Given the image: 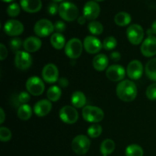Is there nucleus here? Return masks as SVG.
I'll use <instances>...</instances> for the list:
<instances>
[{"mask_svg": "<svg viewBox=\"0 0 156 156\" xmlns=\"http://www.w3.org/2000/svg\"><path fill=\"white\" fill-rule=\"evenodd\" d=\"M116 92L120 100L125 102H130L136 98L137 87L132 81L123 80L117 85Z\"/></svg>", "mask_w": 156, "mask_h": 156, "instance_id": "1", "label": "nucleus"}, {"mask_svg": "<svg viewBox=\"0 0 156 156\" xmlns=\"http://www.w3.org/2000/svg\"><path fill=\"white\" fill-rule=\"evenodd\" d=\"M59 15L66 21H73L79 18V9L77 6L69 2H64L59 5Z\"/></svg>", "mask_w": 156, "mask_h": 156, "instance_id": "2", "label": "nucleus"}, {"mask_svg": "<svg viewBox=\"0 0 156 156\" xmlns=\"http://www.w3.org/2000/svg\"><path fill=\"white\" fill-rule=\"evenodd\" d=\"M83 119L89 123H99L105 117V113L98 107L88 105L82 109Z\"/></svg>", "mask_w": 156, "mask_h": 156, "instance_id": "3", "label": "nucleus"}, {"mask_svg": "<svg viewBox=\"0 0 156 156\" xmlns=\"http://www.w3.org/2000/svg\"><path fill=\"white\" fill-rule=\"evenodd\" d=\"M72 149L76 154L83 155L88 152L91 146V141L85 135H79L72 141Z\"/></svg>", "mask_w": 156, "mask_h": 156, "instance_id": "4", "label": "nucleus"}, {"mask_svg": "<svg viewBox=\"0 0 156 156\" xmlns=\"http://www.w3.org/2000/svg\"><path fill=\"white\" fill-rule=\"evenodd\" d=\"M65 53L69 58L73 59H78L81 56L83 49L82 41L78 38H73L66 43L65 46Z\"/></svg>", "mask_w": 156, "mask_h": 156, "instance_id": "5", "label": "nucleus"}, {"mask_svg": "<svg viewBox=\"0 0 156 156\" xmlns=\"http://www.w3.org/2000/svg\"><path fill=\"white\" fill-rule=\"evenodd\" d=\"M126 37L131 44L133 45H139L143 42L144 30L140 24H131L126 29Z\"/></svg>", "mask_w": 156, "mask_h": 156, "instance_id": "6", "label": "nucleus"}, {"mask_svg": "<svg viewBox=\"0 0 156 156\" xmlns=\"http://www.w3.org/2000/svg\"><path fill=\"white\" fill-rule=\"evenodd\" d=\"M55 30L54 24L48 19H41L37 21L34 27L35 34L41 37H46L51 34Z\"/></svg>", "mask_w": 156, "mask_h": 156, "instance_id": "7", "label": "nucleus"}, {"mask_svg": "<svg viewBox=\"0 0 156 156\" xmlns=\"http://www.w3.org/2000/svg\"><path fill=\"white\" fill-rule=\"evenodd\" d=\"M26 88L28 93L34 96H40L44 93L45 85L41 79L37 76L29 78L26 82Z\"/></svg>", "mask_w": 156, "mask_h": 156, "instance_id": "8", "label": "nucleus"}, {"mask_svg": "<svg viewBox=\"0 0 156 156\" xmlns=\"http://www.w3.org/2000/svg\"><path fill=\"white\" fill-rule=\"evenodd\" d=\"M59 117L63 123L67 124H73L79 119V113L77 110L72 106H64L59 112Z\"/></svg>", "mask_w": 156, "mask_h": 156, "instance_id": "9", "label": "nucleus"}, {"mask_svg": "<svg viewBox=\"0 0 156 156\" xmlns=\"http://www.w3.org/2000/svg\"><path fill=\"white\" fill-rule=\"evenodd\" d=\"M15 65L21 70H26L32 65V57L29 53L26 51L16 52L15 57Z\"/></svg>", "mask_w": 156, "mask_h": 156, "instance_id": "10", "label": "nucleus"}, {"mask_svg": "<svg viewBox=\"0 0 156 156\" xmlns=\"http://www.w3.org/2000/svg\"><path fill=\"white\" fill-rule=\"evenodd\" d=\"M43 79L46 82L53 84L59 80V70L56 65L53 63L47 64L42 70Z\"/></svg>", "mask_w": 156, "mask_h": 156, "instance_id": "11", "label": "nucleus"}, {"mask_svg": "<svg viewBox=\"0 0 156 156\" xmlns=\"http://www.w3.org/2000/svg\"><path fill=\"white\" fill-rule=\"evenodd\" d=\"M4 31L9 36H18L24 31V25L18 20H9L5 23Z\"/></svg>", "mask_w": 156, "mask_h": 156, "instance_id": "12", "label": "nucleus"}, {"mask_svg": "<svg viewBox=\"0 0 156 156\" xmlns=\"http://www.w3.org/2000/svg\"><path fill=\"white\" fill-rule=\"evenodd\" d=\"M83 47L85 51L90 54L98 53L103 47V44L94 36H87L84 39Z\"/></svg>", "mask_w": 156, "mask_h": 156, "instance_id": "13", "label": "nucleus"}, {"mask_svg": "<svg viewBox=\"0 0 156 156\" xmlns=\"http://www.w3.org/2000/svg\"><path fill=\"white\" fill-rule=\"evenodd\" d=\"M143 73V66L140 61L137 59L132 60L127 66L126 74L129 79L137 80L140 79Z\"/></svg>", "mask_w": 156, "mask_h": 156, "instance_id": "14", "label": "nucleus"}, {"mask_svg": "<svg viewBox=\"0 0 156 156\" xmlns=\"http://www.w3.org/2000/svg\"><path fill=\"white\" fill-rule=\"evenodd\" d=\"M140 50L142 54L146 57H152L156 55V37L149 36L145 39Z\"/></svg>", "mask_w": 156, "mask_h": 156, "instance_id": "15", "label": "nucleus"}, {"mask_svg": "<svg viewBox=\"0 0 156 156\" xmlns=\"http://www.w3.org/2000/svg\"><path fill=\"white\" fill-rule=\"evenodd\" d=\"M126 72L124 68L120 65H112L107 69L106 76L112 82H119L124 79Z\"/></svg>", "mask_w": 156, "mask_h": 156, "instance_id": "16", "label": "nucleus"}, {"mask_svg": "<svg viewBox=\"0 0 156 156\" xmlns=\"http://www.w3.org/2000/svg\"><path fill=\"white\" fill-rule=\"evenodd\" d=\"M101 12L100 5L94 1H89L85 3L83 8V15L88 20L96 19Z\"/></svg>", "mask_w": 156, "mask_h": 156, "instance_id": "17", "label": "nucleus"}, {"mask_svg": "<svg viewBox=\"0 0 156 156\" xmlns=\"http://www.w3.org/2000/svg\"><path fill=\"white\" fill-rule=\"evenodd\" d=\"M51 101L47 100V99H43V100L39 101L35 104L34 107V111L35 114L40 117L47 116L51 111Z\"/></svg>", "mask_w": 156, "mask_h": 156, "instance_id": "18", "label": "nucleus"}, {"mask_svg": "<svg viewBox=\"0 0 156 156\" xmlns=\"http://www.w3.org/2000/svg\"><path fill=\"white\" fill-rule=\"evenodd\" d=\"M20 5L28 13H36L42 8L41 0H20Z\"/></svg>", "mask_w": 156, "mask_h": 156, "instance_id": "19", "label": "nucleus"}, {"mask_svg": "<svg viewBox=\"0 0 156 156\" xmlns=\"http://www.w3.org/2000/svg\"><path fill=\"white\" fill-rule=\"evenodd\" d=\"M23 47L27 53H34L39 50L42 46V42L37 37H29L24 41Z\"/></svg>", "mask_w": 156, "mask_h": 156, "instance_id": "20", "label": "nucleus"}, {"mask_svg": "<svg viewBox=\"0 0 156 156\" xmlns=\"http://www.w3.org/2000/svg\"><path fill=\"white\" fill-rule=\"evenodd\" d=\"M109 60L106 55L105 54H98L93 59L92 64L94 66V69H96L98 72H102L105 69H106L107 67L108 66Z\"/></svg>", "mask_w": 156, "mask_h": 156, "instance_id": "21", "label": "nucleus"}, {"mask_svg": "<svg viewBox=\"0 0 156 156\" xmlns=\"http://www.w3.org/2000/svg\"><path fill=\"white\" fill-rule=\"evenodd\" d=\"M71 103L74 108H85L86 104V97L85 94L80 91H76L72 94Z\"/></svg>", "mask_w": 156, "mask_h": 156, "instance_id": "22", "label": "nucleus"}, {"mask_svg": "<svg viewBox=\"0 0 156 156\" xmlns=\"http://www.w3.org/2000/svg\"><path fill=\"white\" fill-rule=\"evenodd\" d=\"M50 43L56 50H62L66 46V39L60 33H54L50 37Z\"/></svg>", "mask_w": 156, "mask_h": 156, "instance_id": "23", "label": "nucleus"}, {"mask_svg": "<svg viewBox=\"0 0 156 156\" xmlns=\"http://www.w3.org/2000/svg\"><path fill=\"white\" fill-rule=\"evenodd\" d=\"M130 15L127 12H120L117 13L114 17V22L117 25L120 26V27H124V26L128 25L131 22Z\"/></svg>", "mask_w": 156, "mask_h": 156, "instance_id": "24", "label": "nucleus"}, {"mask_svg": "<svg viewBox=\"0 0 156 156\" xmlns=\"http://www.w3.org/2000/svg\"><path fill=\"white\" fill-rule=\"evenodd\" d=\"M115 143L112 140L106 139L101 143L100 146V151L102 155L108 156L113 153V152L115 149Z\"/></svg>", "mask_w": 156, "mask_h": 156, "instance_id": "25", "label": "nucleus"}, {"mask_svg": "<svg viewBox=\"0 0 156 156\" xmlns=\"http://www.w3.org/2000/svg\"><path fill=\"white\" fill-rule=\"evenodd\" d=\"M145 73L150 80L156 82V58L148 61L145 66Z\"/></svg>", "mask_w": 156, "mask_h": 156, "instance_id": "26", "label": "nucleus"}, {"mask_svg": "<svg viewBox=\"0 0 156 156\" xmlns=\"http://www.w3.org/2000/svg\"><path fill=\"white\" fill-rule=\"evenodd\" d=\"M62 95V91H61L60 88L56 85H53L49 89L47 90V97L49 101L53 102H56L59 100Z\"/></svg>", "mask_w": 156, "mask_h": 156, "instance_id": "27", "label": "nucleus"}, {"mask_svg": "<svg viewBox=\"0 0 156 156\" xmlns=\"http://www.w3.org/2000/svg\"><path fill=\"white\" fill-rule=\"evenodd\" d=\"M18 117L21 120H28L32 116L31 108L28 105H22L17 112Z\"/></svg>", "mask_w": 156, "mask_h": 156, "instance_id": "28", "label": "nucleus"}, {"mask_svg": "<svg viewBox=\"0 0 156 156\" xmlns=\"http://www.w3.org/2000/svg\"><path fill=\"white\" fill-rule=\"evenodd\" d=\"M144 152L143 148L137 144H132L128 146L125 150L126 156H143Z\"/></svg>", "mask_w": 156, "mask_h": 156, "instance_id": "29", "label": "nucleus"}, {"mask_svg": "<svg viewBox=\"0 0 156 156\" xmlns=\"http://www.w3.org/2000/svg\"><path fill=\"white\" fill-rule=\"evenodd\" d=\"M88 28L90 33L94 35H100L104 31V27L101 23L96 21H91L88 24Z\"/></svg>", "mask_w": 156, "mask_h": 156, "instance_id": "30", "label": "nucleus"}, {"mask_svg": "<svg viewBox=\"0 0 156 156\" xmlns=\"http://www.w3.org/2000/svg\"><path fill=\"white\" fill-rule=\"evenodd\" d=\"M88 135L89 136V137L92 139L98 138V136H100L101 134L102 133V127L101 125L98 124V123H94V124L91 125L88 127Z\"/></svg>", "mask_w": 156, "mask_h": 156, "instance_id": "31", "label": "nucleus"}, {"mask_svg": "<svg viewBox=\"0 0 156 156\" xmlns=\"http://www.w3.org/2000/svg\"><path fill=\"white\" fill-rule=\"evenodd\" d=\"M102 44H103V47L105 50H114L117 47V41L115 37L112 36H109L104 40V42Z\"/></svg>", "mask_w": 156, "mask_h": 156, "instance_id": "32", "label": "nucleus"}, {"mask_svg": "<svg viewBox=\"0 0 156 156\" xmlns=\"http://www.w3.org/2000/svg\"><path fill=\"white\" fill-rule=\"evenodd\" d=\"M20 12H21V9L18 3H12L7 8V14L9 16L12 17V18L18 16L20 14Z\"/></svg>", "mask_w": 156, "mask_h": 156, "instance_id": "33", "label": "nucleus"}, {"mask_svg": "<svg viewBox=\"0 0 156 156\" xmlns=\"http://www.w3.org/2000/svg\"><path fill=\"white\" fill-rule=\"evenodd\" d=\"M12 139V132L5 126L0 127V140L3 143L9 142Z\"/></svg>", "mask_w": 156, "mask_h": 156, "instance_id": "34", "label": "nucleus"}, {"mask_svg": "<svg viewBox=\"0 0 156 156\" xmlns=\"http://www.w3.org/2000/svg\"><path fill=\"white\" fill-rule=\"evenodd\" d=\"M146 94L149 100H156V83L152 84L148 87Z\"/></svg>", "mask_w": 156, "mask_h": 156, "instance_id": "35", "label": "nucleus"}, {"mask_svg": "<svg viewBox=\"0 0 156 156\" xmlns=\"http://www.w3.org/2000/svg\"><path fill=\"white\" fill-rule=\"evenodd\" d=\"M23 44L24 43H22V41L20 38H13L12 40H11L10 43H9V46H10L11 50H13V51L18 52L21 49Z\"/></svg>", "mask_w": 156, "mask_h": 156, "instance_id": "36", "label": "nucleus"}, {"mask_svg": "<svg viewBox=\"0 0 156 156\" xmlns=\"http://www.w3.org/2000/svg\"><path fill=\"white\" fill-rule=\"evenodd\" d=\"M30 94H29V93L25 92V91L21 92L18 95V101L22 104V105H26V103H27L30 101Z\"/></svg>", "mask_w": 156, "mask_h": 156, "instance_id": "37", "label": "nucleus"}, {"mask_svg": "<svg viewBox=\"0 0 156 156\" xmlns=\"http://www.w3.org/2000/svg\"><path fill=\"white\" fill-rule=\"evenodd\" d=\"M59 7L58 5L56 2L50 3L47 8V12L50 15H55L57 13H59Z\"/></svg>", "mask_w": 156, "mask_h": 156, "instance_id": "38", "label": "nucleus"}, {"mask_svg": "<svg viewBox=\"0 0 156 156\" xmlns=\"http://www.w3.org/2000/svg\"><path fill=\"white\" fill-rule=\"evenodd\" d=\"M55 30L56 31V33H62V32L65 31L66 28V25L65 23L62 21H58L55 23L54 24Z\"/></svg>", "mask_w": 156, "mask_h": 156, "instance_id": "39", "label": "nucleus"}, {"mask_svg": "<svg viewBox=\"0 0 156 156\" xmlns=\"http://www.w3.org/2000/svg\"><path fill=\"white\" fill-rule=\"evenodd\" d=\"M8 56V50L4 44H0V59L2 61L4 60Z\"/></svg>", "mask_w": 156, "mask_h": 156, "instance_id": "40", "label": "nucleus"}, {"mask_svg": "<svg viewBox=\"0 0 156 156\" xmlns=\"http://www.w3.org/2000/svg\"><path fill=\"white\" fill-rule=\"evenodd\" d=\"M110 57H111V59H112L113 61H114V62H118L120 59V58H121V56H120V53H119V52L114 51L111 53Z\"/></svg>", "mask_w": 156, "mask_h": 156, "instance_id": "41", "label": "nucleus"}, {"mask_svg": "<svg viewBox=\"0 0 156 156\" xmlns=\"http://www.w3.org/2000/svg\"><path fill=\"white\" fill-rule=\"evenodd\" d=\"M58 82H59V85L61 88H66L69 85V81L68 79H66V78H61V79H59Z\"/></svg>", "mask_w": 156, "mask_h": 156, "instance_id": "42", "label": "nucleus"}, {"mask_svg": "<svg viewBox=\"0 0 156 156\" xmlns=\"http://www.w3.org/2000/svg\"><path fill=\"white\" fill-rule=\"evenodd\" d=\"M149 36H152V34L156 35V20L153 22V24H152V27L150 29H149L147 31Z\"/></svg>", "mask_w": 156, "mask_h": 156, "instance_id": "43", "label": "nucleus"}, {"mask_svg": "<svg viewBox=\"0 0 156 156\" xmlns=\"http://www.w3.org/2000/svg\"><path fill=\"white\" fill-rule=\"evenodd\" d=\"M5 119V114L3 108H0V124H2Z\"/></svg>", "mask_w": 156, "mask_h": 156, "instance_id": "44", "label": "nucleus"}, {"mask_svg": "<svg viewBox=\"0 0 156 156\" xmlns=\"http://www.w3.org/2000/svg\"><path fill=\"white\" fill-rule=\"evenodd\" d=\"M86 20L87 19L85 18V17L84 16V15H82V16H79V18H78V23H79V24H81V25H82V24H85Z\"/></svg>", "mask_w": 156, "mask_h": 156, "instance_id": "45", "label": "nucleus"}, {"mask_svg": "<svg viewBox=\"0 0 156 156\" xmlns=\"http://www.w3.org/2000/svg\"><path fill=\"white\" fill-rule=\"evenodd\" d=\"M2 2H12L15 1V0H2Z\"/></svg>", "mask_w": 156, "mask_h": 156, "instance_id": "46", "label": "nucleus"}, {"mask_svg": "<svg viewBox=\"0 0 156 156\" xmlns=\"http://www.w3.org/2000/svg\"><path fill=\"white\" fill-rule=\"evenodd\" d=\"M53 1L54 2H59L62 1V0H53Z\"/></svg>", "mask_w": 156, "mask_h": 156, "instance_id": "47", "label": "nucleus"}, {"mask_svg": "<svg viewBox=\"0 0 156 156\" xmlns=\"http://www.w3.org/2000/svg\"><path fill=\"white\" fill-rule=\"evenodd\" d=\"M96 2H102V1H104V0H95Z\"/></svg>", "mask_w": 156, "mask_h": 156, "instance_id": "48", "label": "nucleus"}, {"mask_svg": "<svg viewBox=\"0 0 156 156\" xmlns=\"http://www.w3.org/2000/svg\"><path fill=\"white\" fill-rule=\"evenodd\" d=\"M102 156H107V155H102Z\"/></svg>", "mask_w": 156, "mask_h": 156, "instance_id": "49", "label": "nucleus"}]
</instances>
